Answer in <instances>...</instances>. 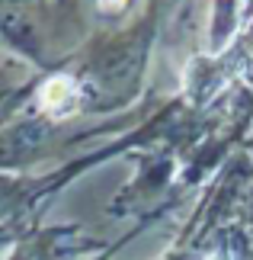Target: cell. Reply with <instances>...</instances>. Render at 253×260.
<instances>
[{
    "label": "cell",
    "mask_w": 253,
    "mask_h": 260,
    "mask_svg": "<svg viewBox=\"0 0 253 260\" xmlns=\"http://www.w3.org/2000/svg\"><path fill=\"white\" fill-rule=\"evenodd\" d=\"M211 260H225V257H221V254H218V257H211Z\"/></svg>",
    "instance_id": "3957f363"
},
{
    "label": "cell",
    "mask_w": 253,
    "mask_h": 260,
    "mask_svg": "<svg viewBox=\"0 0 253 260\" xmlns=\"http://www.w3.org/2000/svg\"><path fill=\"white\" fill-rule=\"evenodd\" d=\"M99 7H103V10H122L125 0H99Z\"/></svg>",
    "instance_id": "7a4b0ae2"
},
{
    "label": "cell",
    "mask_w": 253,
    "mask_h": 260,
    "mask_svg": "<svg viewBox=\"0 0 253 260\" xmlns=\"http://www.w3.org/2000/svg\"><path fill=\"white\" fill-rule=\"evenodd\" d=\"M77 100H80V90H77V84L70 81L67 74L48 77V81L42 84V90H39V106H42L45 113H52V116L74 113Z\"/></svg>",
    "instance_id": "6da1fadb"
}]
</instances>
